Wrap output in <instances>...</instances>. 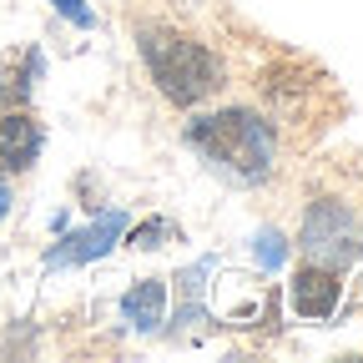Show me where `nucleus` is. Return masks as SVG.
Wrapping results in <instances>:
<instances>
[{
	"label": "nucleus",
	"mask_w": 363,
	"mask_h": 363,
	"mask_svg": "<svg viewBox=\"0 0 363 363\" xmlns=\"http://www.w3.org/2000/svg\"><path fill=\"white\" fill-rule=\"evenodd\" d=\"M187 147L233 187H257L278 167V131H272L267 116H257L247 106L197 116L187 126Z\"/></svg>",
	"instance_id": "f257e3e1"
},
{
	"label": "nucleus",
	"mask_w": 363,
	"mask_h": 363,
	"mask_svg": "<svg viewBox=\"0 0 363 363\" xmlns=\"http://www.w3.org/2000/svg\"><path fill=\"white\" fill-rule=\"evenodd\" d=\"M136 51L147 61V76L172 106H197L222 86V61L187 30L172 26H142L136 30Z\"/></svg>",
	"instance_id": "f03ea898"
},
{
	"label": "nucleus",
	"mask_w": 363,
	"mask_h": 363,
	"mask_svg": "<svg viewBox=\"0 0 363 363\" xmlns=\"http://www.w3.org/2000/svg\"><path fill=\"white\" fill-rule=\"evenodd\" d=\"M298 247L303 262H323V267H348L358 252V217L348 212L343 197H318L303 212L298 227Z\"/></svg>",
	"instance_id": "7ed1b4c3"
},
{
	"label": "nucleus",
	"mask_w": 363,
	"mask_h": 363,
	"mask_svg": "<svg viewBox=\"0 0 363 363\" xmlns=\"http://www.w3.org/2000/svg\"><path fill=\"white\" fill-rule=\"evenodd\" d=\"M126 233V212H101L91 227H81V233H66L51 252H45V267H81V262H96L116 247V238Z\"/></svg>",
	"instance_id": "20e7f679"
},
{
	"label": "nucleus",
	"mask_w": 363,
	"mask_h": 363,
	"mask_svg": "<svg viewBox=\"0 0 363 363\" xmlns=\"http://www.w3.org/2000/svg\"><path fill=\"white\" fill-rule=\"evenodd\" d=\"M338 293H343V267H323V262H303L293 272V288H288L293 313L298 318H313V323L338 308Z\"/></svg>",
	"instance_id": "39448f33"
},
{
	"label": "nucleus",
	"mask_w": 363,
	"mask_h": 363,
	"mask_svg": "<svg viewBox=\"0 0 363 363\" xmlns=\"http://www.w3.org/2000/svg\"><path fill=\"white\" fill-rule=\"evenodd\" d=\"M40 147H45V131L26 106L0 111V167L6 172H30L40 162Z\"/></svg>",
	"instance_id": "423d86ee"
},
{
	"label": "nucleus",
	"mask_w": 363,
	"mask_h": 363,
	"mask_svg": "<svg viewBox=\"0 0 363 363\" xmlns=\"http://www.w3.org/2000/svg\"><path fill=\"white\" fill-rule=\"evenodd\" d=\"M162 303H167V288H162V278H142L126 298H121V313H126V323L136 328V333H157V323H162Z\"/></svg>",
	"instance_id": "0eeeda50"
},
{
	"label": "nucleus",
	"mask_w": 363,
	"mask_h": 363,
	"mask_svg": "<svg viewBox=\"0 0 363 363\" xmlns=\"http://www.w3.org/2000/svg\"><path fill=\"white\" fill-rule=\"evenodd\" d=\"M172 233H177V227L157 217V222H142V227H131V238H126V242H131V247H142V252H152V247H162V238H172Z\"/></svg>",
	"instance_id": "6e6552de"
},
{
	"label": "nucleus",
	"mask_w": 363,
	"mask_h": 363,
	"mask_svg": "<svg viewBox=\"0 0 363 363\" xmlns=\"http://www.w3.org/2000/svg\"><path fill=\"white\" fill-rule=\"evenodd\" d=\"M257 242H262V247H257V262H262V267H278V262L288 257V247H283V238H278V233H262Z\"/></svg>",
	"instance_id": "1a4fd4ad"
},
{
	"label": "nucleus",
	"mask_w": 363,
	"mask_h": 363,
	"mask_svg": "<svg viewBox=\"0 0 363 363\" xmlns=\"http://www.w3.org/2000/svg\"><path fill=\"white\" fill-rule=\"evenodd\" d=\"M51 6L71 21V26H81V30H91V26H96V16H91L86 6H81V0H51Z\"/></svg>",
	"instance_id": "9d476101"
},
{
	"label": "nucleus",
	"mask_w": 363,
	"mask_h": 363,
	"mask_svg": "<svg viewBox=\"0 0 363 363\" xmlns=\"http://www.w3.org/2000/svg\"><path fill=\"white\" fill-rule=\"evenodd\" d=\"M6 212H11V182L0 177V222H6Z\"/></svg>",
	"instance_id": "9b49d317"
},
{
	"label": "nucleus",
	"mask_w": 363,
	"mask_h": 363,
	"mask_svg": "<svg viewBox=\"0 0 363 363\" xmlns=\"http://www.w3.org/2000/svg\"><path fill=\"white\" fill-rule=\"evenodd\" d=\"M358 247H363V227H358Z\"/></svg>",
	"instance_id": "f8f14e48"
}]
</instances>
